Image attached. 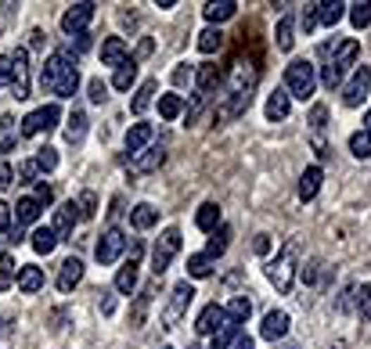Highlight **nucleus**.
<instances>
[{"instance_id": "f257e3e1", "label": "nucleus", "mask_w": 371, "mask_h": 349, "mask_svg": "<svg viewBox=\"0 0 371 349\" xmlns=\"http://www.w3.org/2000/svg\"><path fill=\"white\" fill-rule=\"evenodd\" d=\"M296 270H299V248H296V241H285L282 252H277L274 260H267V281L285 296V292H292Z\"/></svg>"}, {"instance_id": "f03ea898", "label": "nucleus", "mask_w": 371, "mask_h": 349, "mask_svg": "<svg viewBox=\"0 0 371 349\" xmlns=\"http://www.w3.org/2000/svg\"><path fill=\"white\" fill-rule=\"evenodd\" d=\"M357 54H360V44H357V40H343V44H339V51L332 54V61L325 65V72H321V83H325L328 90H335L339 83H343V76L353 69Z\"/></svg>"}, {"instance_id": "7ed1b4c3", "label": "nucleus", "mask_w": 371, "mask_h": 349, "mask_svg": "<svg viewBox=\"0 0 371 349\" xmlns=\"http://www.w3.org/2000/svg\"><path fill=\"white\" fill-rule=\"evenodd\" d=\"M285 90H289V98H314V90H317V69L310 65V61H292V65L285 69Z\"/></svg>"}, {"instance_id": "20e7f679", "label": "nucleus", "mask_w": 371, "mask_h": 349, "mask_svg": "<svg viewBox=\"0 0 371 349\" xmlns=\"http://www.w3.org/2000/svg\"><path fill=\"white\" fill-rule=\"evenodd\" d=\"M191 299H195L191 281H177L173 292H170V306H166V313H163V328H177V321H180L184 313H188Z\"/></svg>"}, {"instance_id": "39448f33", "label": "nucleus", "mask_w": 371, "mask_h": 349, "mask_svg": "<svg viewBox=\"0 0 371 349\" xmlns=\"http://www.w3.org/2000/svg\"><path fill=\"white\" fill-rule=\"evenodd\" d=\"M61 122V108L58 105H44V108H33L25 119H22V137H37V134H47Z\"/></svg>"}, {"instance_id": "423d86ee", "label": "nucleus", "mask_w": 371, "mask_h": 349, "mask_svg": "<svg viewBox=\"0 0 371 349\" xmlns=\"http://www.w3.org/2000/svg\"><path fill=\"white\" fill-rule=\"evenodd\" d=\"M177 252H180V231L166 227L163 238L156 241V248H151V270H156V277L166 274V267H170V260L177 256Z\"/></svg>"}, {"instance_id": "0eeeda50", "label": "nucleus", "mask_w": 371, "mask_h": 349, "mask_svg": "<svg viewBox=\"0 0 371 349\" xmlns=\"http://www.w3.org/2000/svg\"><path fill=\"white\" fill-rule=\"evenodd\" d=\"M367 94H371V69H367V65H357L353 76H350L346 87H343V105H346V108H360V105L367 101Z\"/></svg>"}, {"instance_id": "6e6552de", "label": "nucleus", "mask_w": 371, "mask_h": 349, "mask_svg": "<svg viewBox=\"0 0 371 349\" xmlns=\"http://www.w3.org/2000/svg\"><path fill=\"white\" fill-rule=\"evenodd\" d=\"M122 252H127V234H122L119 227H108L105 234H101V241L94 245V256H98V263L101 267H112Z\"/></svg>"}, {"instance_id": "1a4fd4ad", "label": "nucleus", "mask_w": 371, "mask_h": 349, "mask_svg": "<svg viewBox=\"0 0 371 349\" xmlns=\"http://www.w3.org/2000/svg\"><path fill=\"white\" fill-rule=\"evenodd\" d=\"M11 94L18 101L29 98V51L25 47H15L11 54Z\"/></svg>"}, {"instance_id": "9d476101", "label": "nucleus", "mask_w": 371, "mask_h": 349, "mask_svg": "<svg viewBox=\"0 0 371 349\" xmlns=\"http://www.w3.org/2000/svg\"><path fill=\"white\" fill-rule=\"evenodd\" d=\"M90 18H94V4H90V0H83V4H73L65 15H61V29H65L69 37H83L87 25H90Z\"/></svg>"}, {"instance_id": "9b49d317", "label": "nucleus", "mask_w": 371, "mask_h": 349, "mask_svg": "<svg viewBox=\"0 0 371 349\" xmlns=\"http://www.w3.org/2000/svg\"><path fill=\"white\" fill-rule=\"evenodd\" d=\"M76 224H80V205H76V202H65V205H61V209L54 212V224H51V231L58 234V241H73Z\"/></svg>"}, {"instance_id": "f8f14e48", "label": "nucleus", "mask_w": 371, "mask_h": 349, "mask_svg": "<svg viewBox=\"0 0 371 349\" xmlns=\"http://www.w3.org/2000/svg\"><path fill=\"white\" fill-rule=\"evenodd\" d=\"M137 260H141V245L130 248L127 267H119V274H115V292L119 296H134V288H137Z\"/></svg>"}, {"instance_id": "ddd939ff", "label": "nucleus", "mask_w": 371, "mask_h": 349, "mask_svg": "<svg viewBox=\"0 0 371 349\" xmlns=\"http://www.w3.org/2000/svg\"><path fill=\"white\" fill-rule=\"evenodd\" d=\"M69 61H76V54H73V51H65V47H61V51H54V54L47 58L44 72H40V87H44V90H54V83H58L61 69H65Z\"/></svg>"}, {"instance_id": "4468645a", "label": "nucleus", "mask_w": 371, "mask_h": 349, "mask_svg": "<svg viewBox=\"0 0 371 349\" xmlns=\"http://www.w3.org/2000/svg\"><path fill=\"white\" fill-rule=\"evenodd\" d=\"M224 324H227V310H224V306H216V303H209V306L199 313L195 331H199V335H216Z\"/></svg>"}, {"instance_id": "2eb2a0df", "label": "nucleus", "mask_w": 371, "mask_h": 349, "mask_svg": "<svg viewBox=\"0 0 371 349\" xmlns=\"http://www.w3.org/2000/svg\"><path fill=\"white\" fill-rule=\"evenodd\" d=\"M260 335H263L267 342L285 338V335H289V313H285V310H270V313L263 317V324H260Z\"/></svg>"}, {"instance_id": "dca6fc26", "label": "nucleus", "mask_w": 371, "mask_h": 349, "mask_svg": "<svg viewBox=\"0 0 371 349\" xmlns=\"http://www.w3.org/2000/svg\"><path fill=\"white\" fill-rule=\"evenodd\" d=\"M151 137H156V130H151V122H134L127 130V151L137 158L144 148H151Z\"/></svg>"}, {"instance_id": "f3484780", "label": "nucleus", "mask_w": 371, "mask_h": 349, "mask_svg": "<svg viewBox=\"0 0 371 349\" xmlns=\"http://www.w3.org/2000/svg\"><path fill=\"white\" fill-rule=\"evenodd\" d=\"M289 108H292V101H289V90L285 87H277L274 94H270V98H267V119L270 122H285L289 119Z\"/></svg>"}, {"instance_id": "a211bd4d", "label": "nucleus", "mask_w": 371, "mask_h": 349, "mask_svg": "<svg viewBox=\"0 0 371 349\" xmlns=\"http://www.w3.org/2000/svg\"><path fill=\"white\" fill-rule=\"evenodd\" d=\"M195 83H199V94L206 98V94H213L216 87L224 83V69L213 65V61H206V65H199V72H195Z\"/></svg>"}, {"instance_id": "6ab92c4d", "label": "nucleus", "mask_w": 371, "mask_h": 349, "mask_svg": "<svg viewBox=\"0 0 371 349\" xmlns=\"http://www.w3.org/2000/svg\"><path fill=\"white\" fill-rule=\"evenodd\" d=\"M127 61H130V54H127V44H122L119 37H108V40L101 44V65L119 69V65H127Z\"/></svg>"}, {"instance_id": "aec40b11", "label": "nucleus", "mask_w": 371, "mask_h": 349, "mask_svg": "<svg viewBox=\"0 0 371 349\" xmlns=\"http://www.w3.org/2000/svg\"><path fill=\"white\" fill-rule=\"evenodd\" d=\"M80 281H83V263L76 256H69L65 263H61V270H58V292H73Z\"/></svg>"}, {"instance_id": "412c9836", "label": "nucleus", "mask_w": 371, "mask_h": 349, "mask_svg": "<svg viewBox=\"0 0 371 349\" xmlns=\"http://www.w3.org/2000/svg\"><path fill=\"white\" fill-rule=\"evenodd\" d=\"M321 180H325L321 166H306L303 177H299V202H310V198L321 191Z\"/></svg>"}, {"instance_id": "4be33fe9", "label": "nucleus", "mask_w": 371, "mask_h": 349, "mask_svg": "<svg viewBox=\"0 0 371 349\" xmlns=\"http://www.w3.org/2000/svg\"><path fill=\"white\" fill-rule=\"evenodd\" d=\"M163 163H166V151H163L159 144H151V148H144V151L134 158V170H137V173H156Z\"/></svg>"}, {"instance_id": "5701e85b", "label": "nucleus", "mask_w": 371, "mask_h": 349, "mask_svg": "<svg viewBox=\"0 0 371 349\" xmlns=\"http://www.w3.org/2000/svg\"><path fill=\"white\" fill-rule=\"evenodd\" d=\"M234 11H238V4H234V0H213V4H206V8H202L206 22H213L216 29H220V22L234 18Z\"/></svg>"}, {"instance_id": "b1692460", "label": "nucleus", "mask_w": 371, "mask_h": 349, "mask_svg": "<svg viewBox=\"0 0 371 349\" xmlns=\"http://www.w3.org/2000/svg\"><path fill=\"white\" fill-rule=\"evenodd\" d=\"M40 202L33 198V195H25V198H18L15 202V224L18 227H25V224H37V220H40Z\"/></svg>"}, {"instance_id": "393cba45", "label": "nucleus", "mask_w": 371, "mask_h": 349, "mask_svg": "<svg viewBox=\"0 0 371 349\" xmlns=\"http://www.w3.org/2000/svg\"><path fill=\"white\" fill-rule=\"evenodd\" d=\"M195 227L206 231V234H213L216 227H220V205H216V202H206V205L195 212Z\"/></svg>"}, {"instance_id": "a878e982", "label": "nucleus", "mask_w": 371, "mask_h": 349, "mask_svg": "<svg viewBox=\"0 0 371 349\" xmlns=\"http://www.w3.org/2000/svg\"><path fill=\"white\" fill-rule=\"evenodd\" d=\"M130 224H134L137 231H148V227H156V224H159V209H156V205H148V202L134 205V212H130Z\"/></svg>"}, {"instance_id": "bb28decb", "label": "nucleus", "mask_w": 371, "mask_h": 349, "mask_svg": "<svg viewBox=\"0 0 371 349\" xmlns=\"http://www.w3.org/2000/svg\"><path fill=\"white\" fill-rule=\"evenodd\" d=\"M346 8L350 4H343V0H325V4H317V22L339 25V22H343V15H346Z\"/></svg>"}, {"instance_id": "cd10ccee", "label": "nucleus", "mask_w": 371, "mask_h": 349, "mask_svg": "<svg viewBox=\"0 0 371 349\" xmlns=\"http://www.w3.org/2000/svg\"><path fill=\"white\" fill-rule=\"evenodd\" d=\"M156 80H144L141 87H137V94H134V101H130V108H134V115H141V112H148V105L156 101Z\"/></svg>"}, {"instance_id": "c85d7f7f", "label": "nucleus", "mask_w": 371, "mask_h": 349, "mask_svg": "<svg viewBox=\"0 0 371 349\" xmlns=\"http://www.w3.org/2000/svg\"><path fill=\"white\" fill-rule=\"evenodd\" d=\"M83 134H87V112H83V108H73L69 126H65V141H69V144H80Z\"/></svg>"}, {"instance_id": "c756f323", "label": "nucleus", "mask_w": 371, "mask_h": 349, "mask_svg": "<svg viewBox=\"0 0 371 349\" xmlns=\"http://www.w3.org/2000/svg\"><path fill=\"white\" fill-rule=\"evenodd\" d=\"M29 241H33V248L40 252V256H51L54 245H58V234H54L51 227H37L33 234H29Z\"/></svg>"}, {"instance_id": "7c9ffc66", "label": "nucleus", "mask_w": 371, "mask_h": 349, "mask_svg": "<svg viewBox=\"0 0 371 349\" xmlns=\"http://www.w3.org/2000/svg\"><path fill=\"white\" fill-rule=\"evenodd\" d=\"M18 288L22 292H40L44 288V270L40 267H22L18 270Z\"/></svg>"}, {"instance_id": "2f4dec72", "label": "nucleus", "mask_w": 371, "mask_h": 349, "mask_svg": "<svg viewBox=\"0 0 371 349\" xmlns=\"http://www.w3.org/2000/svg\"><path fill=\"white\" fill-rule=\"evenodd\" d=\"M227 241H231V227H216L213 231V238H209V245H206V256L209 260H216V256H224V252H227Z\"/></svg>"}, {"instance_id": "473e14b6", "label": "nucleus", "mask_w": 371, "mask_h": 349, "mask_svg": "<svg viewBox=\"0 0 371 349\" xmlns=\"http://www.w3.org/2000/svg\"><path fill=\"white\" fill-rule=\"evenodd\" d=\"M134 80H137V58H130L127 65H119V69H115L112 87H115V90H130V87H134Z\"/></svg>"}, {"instance_id": "72a5a7b5", "label": "nucleus", "mask_w": 371, "mask_h": 349, "mask_svg": "<svg viewBox=\"0 0 371 349\" xmlns=\"http://www.w3.org/2000/svg\"><path fill=\"white\" fill-rule=\"evenodd\" d=\"M292 47H296V22L292 15H285L277 22V51H292Z\"/></svg>"}, {"instance_id": "f704fd0d", "label": "nucleus", "mask_w": 371, "mask_h": 349, "mask_svg": "<svg viewBox=\"0 0 371 349\" xmlns=\"http://www.w3.org/2000/svg\"><path fill=\"white\" fill-rule=\"evenodd\" d=\"M249 313H253V303L245 299V296H234V299H231V306H227V321L245 324V321H249Z\"/></svg>"}, {"instance_id": "c9c22d12", "label": "nucleus", "mask_w": 371, "mask_h": 349, "mask_svg": "<svg viewBox=\"0 0 371 349\" xmlns=\"http://www.w3.org/2000/svg\"><path fill=\"white\" fill-rule=\"evenodd\" d=\"M220 47H224V33H220V29H202V33H199V51L202 54H216Z\"/></svg>"}, {"instance_id": "e433bc0d", "label": "nucleus", "mask_w": 371, "mask_h": 349, "mask_svg": "<svg viewBox=\"0 0 371 349\" xmlns=\"http://www.w3.org/2000/svg\"><path fill=\"white\" fill-rule=\"evenodd\" d=\"M213 263L216 260H209L206 252H195V256H188V277H209L213 274Z\"/></svg>"}, {"instance_id": "4c0bfd02", "label": "nucleus", "mask_w": 371, "mask_h": 349, "mask_svg": "<svg viewBox=\"0 0 371 349\" xmlns=\"http://www.w3.org/2000/svg\"><path fill=\"white\" fill-rule=\"evenodd\" d=\"M184 112V98H180V94H163V98H159V115L163 119H177Z\"/></svg>"}, {"instance_id": "58836bf2", "label": "nucleus", "mask_w": 371, "mask_h": 349, "mask_svg": "<svg viewBox=\"0 0 371 349\" xmlns=\"http://www.w3.org/2000/svg\"><path fill=\"white\" fill-rule=\"evenodd\" d=\"M350 155L353 158H371V134L367 130H357L350 137Z\"/></svg>"}, {"instance_id": "ea45409f", "label": "nucleus", "mask_w": 371, "mask_h": 349, "mask_svg": "<svg viewBox=\"0 0 371 349\" xmlns=\"http://www.w3.org/2000/svg\"><path fill=\"white\" fill-rule=\"evenodd\" d=\"M238 335H241V331H238V324H234V321H227L220 331L213 335V349H227V345H234V338H238Z\"/></svg>"}, {"instance_id": "a19ab883", "label": "nucleus", "mask_w": 371, "mask_h": 349, "mask_svg": "<svg viewBox=\"0 0 371 349\" xmlns=\"http://www.w3.org/2000/svg\"><path fill=\"white\" fill-rule=\"evenodd\" d=\"M15 256L11 252H0V288H11V281H15Z\"/></svg>"}, {"instance_id": "79ce46f5", "label": "nucleus", "mask_w": 371, "mask_h": 349, "mask_svg": "<svg viewBox=\"0 0 371 349\" xmlns=\"http://www.w3.org/2000/svg\"><path fill=\"white\" fill-rule=\"evenodd\" d=\"M350 22L353 29H367L371 25V4L364 0V4H350Z\"/></svg>"}, {"instance_id": "37998d69", "label": "nucleus", "mask_w": 371, "mask_h": 349, "mask_svg": "<svg viewBox=\"0 0 371 349\" xmlns=\"http://www.w3.org/2000/svg\"><path fill=\"white\" fill-rule=\"evenodd\" d=\"M357 313H360V321H371V281H364L357 292Z\"/></svg>"}, {"instance_id": "c03bdc74", "label": "nucleus", "mask_w": 371, "mask_h": 349, "mask_svg": "<svg viewBox=\"0 0 371 349\" xmlns=\"http://www.w3.org/2000/svg\"><path fill=\"white\" fill-rule=\"evenodd\" d=\"M87 98H90V101H94V105H101V101L108 98V87H105V83H101V80L94 76V80H90V83H87Z\"/></svg>"}, {"instance_id": "a18cd8bd", "label": "nucleus", "mask_w": 371, "mask_h": 349, "mask_svg": "<svg viewBox=\"0 0 371 349\" xmlns=\"http://www.w3.org/2000/svg\"><path fill=\"white\" fill-rule=\"evenodd\" d=\"M37 166H40L44 173H51V170L58 166V151H54V148H40V151H37Z\"/></svg>"}, {"instance_id": "49530a36", "label": "nucleus", "mask_w": 371, "mask_h": 349, "mask_svg": "<svg viewBox=\"0 0 371 349\" xmlns=\"http://www.w3.org/2000/svg\"><path fill=\"white\" fill-rule=\"evenodd\" d=\"M76 205H80V220H90V216H94V205H98V198H94V191H83Z\"/></svg>"}, {"instance_id": "de8ad7c7", "label": "nucleus", "mask_w": 371, "mask_h": 349, "mask_svg": "<svg viewBox=\"0 0 371 349\" xmlns=\"http://www.w3.org/2000/svg\"><path fill=\"white\" fill-rule=\"evenodd\" d=\"M37 173H40L37 158H29V163H22V166H18V180H22V184H37Z\"/></svg>"}, {"instance_id": "09e8293b", "label": "nucleus", "mask_w": 371, "mask_h": 349, "mask_svg": "<svg viewBox=\"0 0 371 349\" xmlns=\"http://www.w3.org/2000/svg\"><path fill=\"white\" fill-rule=\"evenodd\" d=\"M15 231V212L8 202H0V234H11Z\"/></svg>"}, {"instance_id": "8fccbe9b", "label": "nucleus", "mask_w": 371, "mask_h": 349, "mask_svg": "<svg viewBox=\"0 0 371 349\" xmlns=\"http://www.w3.org/2000/svg\"><path fill=\"white\" fill-rule=\"evenodd\" d=\"M33 198H37L40 205H51V202H54V191H51V184L37 180V191H33Z\"/></svg>"}, {"instance_id": "3c124183", "label": "nucleus", "mask_w": 371, "mask_h": 349, "mask_svg": "<svg viewBox=\"0 0 371 349\" xmlns=\"http://www.w3.org/2000/svg\"><path fill=\"white\" fill-rule=\"evenodd\" d=\"M325 115H328V112H325V105H314V108H310V126H314V134H321V130H325Z\"/></svg>"}, {"instance_id": "603ef678", "label": "nucleus", "mask_w": 371, "mask_h": 349, "mask_svg": "<svg viewBox=\"0 0 371 349\" xmlns=\"http://www.w3.org/2000/svg\"><path fill=\"white\" fill-rule=\"evenodd\" d=\"M0 87H11V54L0 58Z\"/></svg>"}, {"instance_id": "864d4df0", "label": "nucleus", "mask_w": 371, "mask_h": 349, "mask_svg": "<svg viewBox=\"0 0 371 349\" xmlns=\"http://www.w3.org/2000/svg\"><path fill=\"white\" fill-rule=\"evenodd\" d=\"M11 184H15V170L8 163H0V191H8Z\"/></svg>"}, {"instance_id": "5fc2aeb1", "label": "nucleus", "mask_w": 371, "mask_h": 349, "mask_svg": "<svg viewBox=\"0 0 371 349\" xmlns=\"http://www.w3.org/2000/svg\"><path fill=\"white\" fill-rule=\"evenodd\" d=\"M314 25H317V4H310V8L303 11V33H310Z\"/></svg>"}, {"instance_id": "6e6d98bb", "label": "nucleus", "mask_w": 371, "mask_h": 349, "mask_svg": "<svg viewBox=\"0 0 371 349\" xmlns=\"http://www.w3.org/2000/svg\"><path fill=\"white\" fill-rule=\"evenodd\" d=\"M317 267H321V263H310V267H306V274H303L306 284H314V281H317Z\"/></svg>"}, {"instance_id": "4d7b16f0", "label": "nucleus", "mask_w": 371, "mask_h": 349, "mask_svg": "<svg viewBox=\"0 0 371 349\" xmlns=\"http://www.w3.org/2000/svg\"><path fill=\"white\" fill-rule=\"evenodd\" d=\"M112 310H115V296L105 292V299H101V313H112Z\"/></svg>"}, {"instance_id": "13d9d810", "label": "nucleus", "mask_w": 371, "mask_h": 349, "mask_svg": "<svg viewBox=\"0 0 371 349\" xmlns=\"http://www.w3.org/2000/svg\"><path fill=\"white\" fill-rule=\"evenodd\" d=\"M253 345H256V342H253L249 335H238V338H234V349H253Z\"/></svg>"}, {"instance_id": "bf43d9fd", "label": "nucleus", "mask_w": 371, "mask_h": 349, "mask_svg": "<svg viewBox=\"0 0 371 349\" xmlns=\"http://www.w3.org/2000/svg\"><path fill=\"white\" fill-rule=\"evenodd\" d=\"M267 248H270V241H267V234H260L256 238V252H267Z\"/></svg>"}, {"instance_id": "052dcab7", "label": "nucleus", "mask_w": 371, "mask_h": 349, "mask_svg": "<svg viewBox=\"0 0 371 349\" xmlns=\"http://www.w3.org/2000/svg\"><path fill=\"white\" fill-rule=\"evenodd\" d=\"M364 130L371 134V108H367V115H364Z\"/></svg>"}, {"instance_id": "680f3d73", "label": "nucleus", "mask_w": 371, "mask_h": 349, "mask_svg": "<svg viewBox=\"0 0 371 349\" xmlns=\"http://www.w3.org/2000/svg\"><path fill=\"white\" fill-rule=\"evenodd\" d=\"M163 349H173V345H163Z\"/></svg>"}, {"instance_id": "e2e57ef3", "label": "nucleus", "mask_w": 371, "mask_h": 349, "mask_svg": "<svg viewBox=\"0 0 371 349\" xmlns=\"http://www.w3.org/2000/svg\"><path fill=\"white\" fill-rule=\"evenodd\" d=\"M285 349H296V345H285Z\"/></svg>"}]
</instances>
